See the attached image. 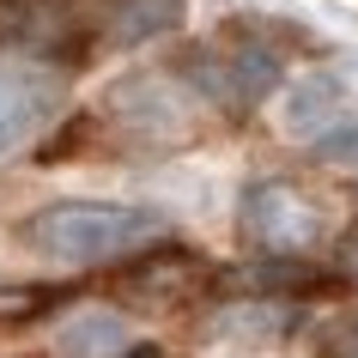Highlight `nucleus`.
<instances>
[{"label":"nucleus","instance_id":"nucleus-1","mask_svg":"<svg viewBox=\"0 0 358 358\" xmlns=\"http://www.w3.org/2000/svg\"><path fill=\"white\" fill-rule=\"evenodd\" d=\"M24 249L43 262L97 267V262H128L146 243L164 237V213L128 207V201H49L43 213L24 219Z\"/></svg>","mask_w":358,"mask_h":358},{"label":"nucleus","instance_id":"nucleus-2","mask_svg":"<svg viewBox=\"0 0 358 358\" xmlns=\"http://www.w3.org/2000/svg\"><path fill=\"white\" fill-rule=\"evenodd\" d=\"M237 237L249 255H310L328 237V219L303 182L262 176V182H249L243 207H237Z\"/></svg>","mask_w":358,"mask_h":358},{"label":"nucleus","instance_id":"nucleus-3","mask_svg":"<svg viewBox=\"0 0 358 358\" xmlns=\"http://www.w3.org/2000/svg\"><path fill=\"white\" fill-rule=\"evenodd\" d=\"M194 103H207V97L189 92L182 73H170V79L164 73H134V79H122L110 92V122L128 134L134 146L176 152V146H189V140H201Z\"/></svg>","mask_w":358,"mask_h":358},{"label":"nucleus","instance_id":"nucleus-4","mask_svg":"<svg viewBox=\"0 0 358 358\" xmlns=\"http://www.w3.org/2000/svg\"><path fill=\"white\" fill-rule=\"evenodd\" d=\"M213 285H219V273H213V262L201 249L158 243V249L134 255L115 273V298L128 303V310H140V316H158V310H189V303H201Z\"/></svg>","mask_w":358,"mask_h":358},{"label":"nucleus","instance_id":"nucleus-5","mask_svg":"<svg viewBox=\"0 0 358 358\" xmlns=\"http://www.w3.org/2000/svg\"><path fill=\"white\" fill-rule=\"evenodd\" d=\"M194 92L219 103V110H249V103H262L273 85H280V55L262 49V43H225V49H194V61L182 67Z\"/></svg>","mask_w":358,"mask_h":358},{"label":"nucleus","instance_id":"nucleus-6","mask_svg":"<svg viewBox=\"0 0 358 358\" xmlns=\"http://www.w3.org/2000/svg\"><path fill=\"white\" fill-rule=\"evenodd\" d=\"M61 110V79L43 67H0V158Z\"/></svg>","mask_w":358,"mask_h":358},{"label":"nucleus","instance_id":"nucleus-7","mask_svg":"<svg viewBox=\"0 0 358 358\" xmlns=\"http://www.w3.org/2000/svg\"><path fill=\"white\" fill-rule=\"evenodd\" d=\"M346 115V92H340L328 73H310L298 85H285V103H280V134L285 140H310L316 146L328 128H340Z\"/></svg>","mask_w":358,"mask_h":358},{"label":"nucleus","instance_id":"nucleus-8","mask_svg":"<svg viewBox=\"0 0 358 358\" xmlns=\"http://www.w3.org/2000/svg\"><path fill=\"white\" fill-rule=\"evenodd\" d=\"M231 285L243 298H316L322 285H334L328 273L310 267V255H262L243 273H231Z\"/></svg>","mask_w":358,"mask_h":358},{"label":"nucleus","instance_id":"nucleus-9","mask_svg":"<svg viewBox=\"0 0 358 358\" xmlns=\"http://www.w3.org/2000/svg\"><path fill=\"white\" fill-rule=\"evenodd\" d=\"M176 19H182V0H115L110 24H103V43L134 49V43H146V37H164Z\"/></svg>","mask_w":358,"mask_h":358},{"label":"nucleus","instance_id":"nucleus-10","mask_svg":"<svg viewBox=\"0 0 358 358\" xmlns=\"http://www.w3.org/2000/svg\"><path fill=\"white\" fill-rule=\"evenodd\" d=\"M61 303H67V285H43V280L0 285V328H31V322L55 316Z\"/></svg>","mask_w":358,"mask_h":358},{"label":"nucleus","instance_id":"nucleus-11","mask_svg":"<svg viewBox=\"0 0 358 358\" xmlns=\"http://www.w3.org/2000/svg\"><path fill=\"white\" fill-rule=\"evenodd\" d=\"M316 158H322V164H334V170H352L358 164V128H328L316 140Z\"/></svg>","mask_w":358,"mask_h":358},{"label":"nucleus","instance_id":"nucleus-12","mask_svg":"<svg viewBox=\"0 0 358 358\" xmlns=\"http://www.w3.org/2000/svg\"><path fill=\"white\" fill-rule=\"evenodd\" d=\"M334 280L358 292V225H352V231H346V237L334 243Z\"/></svg>","mask_w":358,"mask_h":358},{"label":"nucleus","instance_id":"nucleus-13","mask_svg":"<svg viewBox=\"0 0 358 358\" xmlns=\"http://www.w3.org/2000/svg\"><path fill=\"white\" fill-rule=\"evenodd\" d=\"M115 358H164L158 346H134V352H115Z\"/></svg>","mask_w":358,"mask_h":358},{"label":"nucleus","instance_id":"nucleus-14","mask_svg":"<svg viewBox=\"0 0 358 358\" xmlns=\"http://www.w3.org/2000/svg\"><path fill=\"white\" fill-rule=\"evenodd\" d=\"M0 6H19V0H0Z\"/></svg>","mask_w":358,"mask_h":358}]
</instances>
